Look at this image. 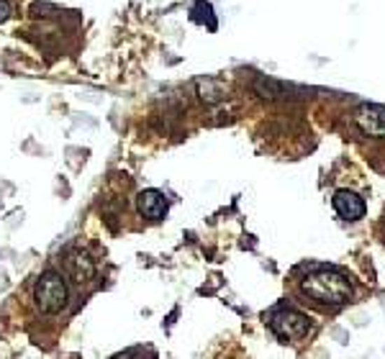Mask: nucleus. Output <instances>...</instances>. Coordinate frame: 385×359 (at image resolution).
Returning <instances> with one entry per match:
<instances>
[{"label": "nucleus", "instance_id": "f257e3e1", "mask_svg": "<svg viewBox=\"0 0 385 359\" xmlns=\"http://www.w3.org/2000/svg\"><path fill=\"white\" fill-rule=\"evenodd\" d=\"M300 290L316 306L323 308H339L352 298V283L331 267H314L300 280Z\"/></svg>", "mask_w": 385, "mask_h": 359}, {"label": "nucleus", "instance_id": "f03ea898", "mask_svg": "<svg viewBox=\"0 0 385 359\" xmlns=\"http://www.w3.org/2000/svg\"><path fill=\"white\" fill-rule=\"evenodd\" d=\"M67 300H69V290L62 272L46 269V272L38 275L36 285H34V306H36L41 314H59V311L67 308Z\"/></svg>", "mask_w": 385, "mask_h": 359}, {"label": "nucleus", "instance_id": "7ed1b4c3", "mask_svg": "<svg viewBox=\"0 0 385 359\" xmlns=\"http://www.w3.org/2000/svg\"><path fill=\"white\" fill-rule=\"evenodd\" d=\"M270 329L283 342H300L311 331V318L293 308H275L270 314Z\"/></svg>", "mask_w": 385, "mask_h": 359}, {"label": "nucleus", "instance_id": "20e7f679", "mask_svg": "<svg viewBox=\"0 0 385 359\" xmlns=\"http://www.w3.org/2000/svg\"><path fill=\"white\" fill-rule=\"evenodd\" d=\"M354 123L365 136H385V106L362 103L354 111Z\"/></svg>", "mask_w": 385, "mask_h": 359}, {"label": "nucleus", "instance_id": "39448f33", "mask_svg": "<svg viewBox=\"0 0 385 359\" xmlns=\"http://www.w3.org/2000/svg\"><path fill=\"white\" fill-rule=\"evenodd\" d=\"M136 208L146 221H162L167 216L169 203L160 190H141L136 195Z\"/></svg>", "mask_w": 385, "mask_h": 359}, {"label": "nucleus", "instance_id": "423d86ee", "mask_svg": "<svg viewBox=\"0 0 385 359\" xmlns=\"http://www.w3.org/2000/svg\"><path fill=\"white\" fill-rule=\"evenodd\" d=\"M331 203H334V211H337L344 221H357V218L365 216V200L352 190L334 192V200H331Z\"/></svg>", "mask_w": 385, "mask_h": 359}, {"label": "nucleus", "instance_id": "0eeeda50", "mask_svg": "<svg viewBox=\"0 0 385 359\" xmlns=\"http://www.w3.org/2000/svg\"><path fill=\"white\" fill-rule=\"evenodd\" d=\"M64 269H67V275L72 277L75 283H88V280L95 275L92 260L85 252H80V249H75V252H69L67 257H64Z\"/></svg>", "mask_w": 385, "mask_h": 359}, {"label": "nucleus", "instance_id": "6e6552de", "mask_svg": "<svg viewBox=\"0 0 385 359\" xmlns=\"http://www.w3.org/2000/svg\"><path fill=\"white\" fill-rule=\"evenodd\" d=\"M254 90L260 92L262 98L280 100V98H290L293 87L280 83V80H272V77H257V80H254Z\"/></svg>", "mask_w": 385, "mask_h": 359}, {"label": "nucleus", "instance_id": "1a4fd4ad", "mask_svg": "<svg viewBox=\"0 0 385 359\" xmlns=\"http://www.w3.org/2000/svg\"><path fill=\"white\" fill-rule=\"evenodd\" d=\"M192 21L198 23H208V29L216 31V15H214V8H211V3H206V0H195V8H192Z\"/></svg>", "mask_w": 385, "mask_h": 359}, {"label": "nucleus", "instance_id": "9d476101", "mask_svg": "<svg viewBox=\"0 0 385 359\" xmlns=\"http://www.w3.org/2000/svg\"><path fill=\"white\" fill-rule=\"evenodd\" d=\"M198 90H200V98L214 103L223 95V85L216 83V80H198Z\"/></svg>", "mask_w": 385, "mask_h": 359}, {"label": "nucleus", "instance_id": "9b49d317", "mask_svg": "<svg viewBox=\"0 0 385 359\" xmlns=\"http://www.w3.org/2000/svg\"><path fill=\"white\" fill-rule=\"evenodd\" d=\"M10 18V3L8 0H0V23Z\"/></svg>", "mask_w": 385, "mask_h": 359}, {"label": "nucleus", "instance_id": "f8f14e48", "mask_svg": "<svg viewBox=\"0 0 385 359\" xmlns=\"http://www.w3.org/2000/svg\"><path fill=\"white\" fill-rule=\"evenodd\" d=\"M131 354H154L152 349H126V352H121L118 357H131Z\"/></svg>", "mask_w": 385, "mask_h": 359}]
</instances>
